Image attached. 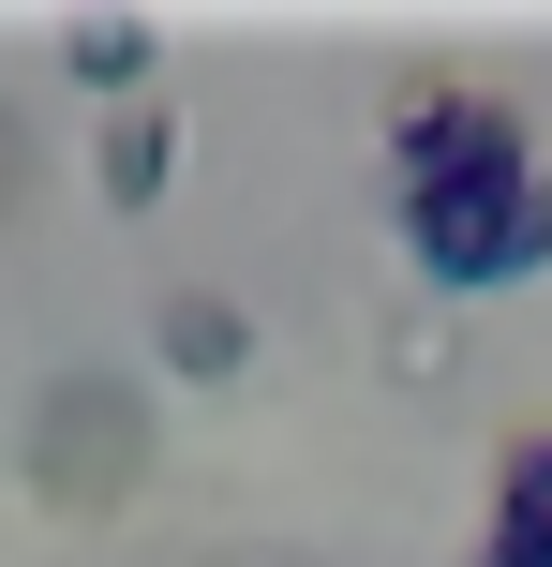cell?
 I'll return each mask as SVG.
<instances>
[{
  "label": "cell",
  "instance_id": "cell-1",
  "mask_svg": "<svg viewBox=\"0 0 552 567\" xmlns=\"http://www.w3.org/2000/svg\"><path fill=\"white\" fill-rule=\"evenodd\" d=\"M404 255L448 284V299H493V284L552 269V179L508 165V179H448V195H404Z\"/></svg>",
  "mask_w": 552,
  "mask_h": 567
},
{
  "label": "cell",
  "instance_id": "cell-2",
  "mask_svg": "<svg viewBox=\"0 0 552 567\" xmlns=\"http://www.w3.org/2000/svg\"><path fill=\"white\" fill-rule=\"evenodd\" d=\"M508 165H538V135H523V105H493V90H418L404 120H388V179L404 195H448V179H508Z\"/></svg>",
  "mask_w": 552,
  "mask_h": 567
},
{
  "label": "cell",
  "instance_id": "cell-3",
  "mask_svg": "<svg viewBox=\"0 0 552 567\" xmlns=\"http://www.w3.org/2000/svg\"><path fill=\"white\" fill-rule=\"evenodd\" d=\"M90 179H105V209H165V179H179V120H165V90L105 105V135H90Z\"/></svg>",
  "mask_w": 552,
  "mask_h": 567
},
{
  "label": "cell",
  "instance_id": "cell-4",
  "mask_svg": "<svg viewBox=\"0 0 552 567\" xmlns=\"http://www.w3.org/2000/svg\"><path fill=\"white\" fill-rule=\"evenodd\" d=\"M149 343H165V373H195V389H225L239 359H254V313L209 299V284H165V313H149Z\"/></svg>",
  "mask_w": 552,
  "mask_h": 567
},
{
  "label": "cell",
  "instance_id": "cell-5",
  "mask_svg": "<svg viewBox=\"0 0 552 567\" xmlns=\"http://www.w3.org/2000/svg\"><path fill=\"white\" fill-rule=\"evenodd\" d=\"M493 538L508 553H552V419L493 449Z\"/></svg>",
  "mask_w": 552,
  "mask_h": 567
},
{
  "label": "cell",
  "instance_id": "cell-6",
  "mask_svg": "<svg viewBox=\"0 0 552 567\" xmlns=\"http://www.w3.org/2000/svg\"><path fill=\"white\" fill-rule=\"evenodd\" d=\"M60 60H75L90 90H119V105H135V75H149V30H135V16H75V30H60Z\"/></svg>",
  "mask_w": 552,
  "mask_h": 567
},
{
  "label": "cell",
  "instance_id": "cell-7",
  "mask_svg": "<svg viewBox=\"0 0 552 567\" xmlns=\"http://www.w3.org/2000/svg\"><path fill=\"white\" fill-rule=\"evenodd\" d=\"M478 567H552V553H508V538H493V553H478Z\"/></svg>",
  "mask_w": 552,
  "mask_h": 567
}]
</instances>
